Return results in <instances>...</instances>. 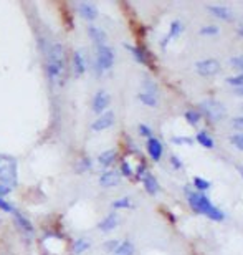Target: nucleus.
Returning a JSON list of instances; mask_svg holds the SVG:
<instances>
[{
	"instance_id": "40",
	"label": "nucleus",
	"mask_w": 243,
	"mask_h": 255,
	"mask_svg": "<svg viewBox=\"0 0 243 255\" xmlns=\"http://www.w3.org/2000/svg\"><path fill=\"white\" fill-rule=\"evenodd\" d=\"M171 164L174 167H176V169H182V167H184V164H182V161L177 156H172L171 158Z\"/></svg>"
},
{
	"instance_id": "10",
	"label": "nucleus",
	"mask_w": 243,
	"mask_h": 255,
	"mask_svg": "<svg viewBox=\"0 0 243 255\" xmlns=\"http://www.w3.org/2000/svg\"><path fill=\"white\" fill-rule=\"evenodd\" d=\"M71 70H73V75H75V78H80V76H83L85 71H86V58H85V55L81 53L80 50H76L75 53H73Z\"/></svg>"
},
{
	"instance_id": "14",
	"label": "nucleus",
	"mask_w": 243,
	"mask_h": 255,
	"mask_svg": "<svg viewBox=\"0 0 243 255\" xmlns=\"http://www.w3.org/2000/svg\"><path fill=\"white\" fill-rule=\"evenodd\" d=\"M207 10L214 17H217V19L225 22H232L233 17H235L233 15V10L227 5H207Z\"/></svg>"
},
{
	"instance_id": "33",
	"label": "nucleus",
	"mask_w": 243,
	"mask_h": 255,
	"mask_svg": "<svg viewBox=\"0 0 243 255\" xmlns=\"http://www.w3.org/2000/svg\"><path fill=\"white\" fill-rule=\"evenodd\" d=\"M0 210H2V212H8V214H12L15 209H14V206H12L5 197H0Z\"/></svg>"
},
{
	"instance_id": "35",
	"label": "nucleus",
	"mask_w": 243,
	"mask_h": 255,
	"mask_svg": "<svg viewBox=\"0 0 243 255\" xmlns=\"http://www.w3.org/2000/svg\"><path fill=\"white\" fill-rule=\"evenodd\" d=\"M121 176H126V177H131L133 176V167H131V164H129L128 161H123L121 162Z\"/></svg>"
},
{
	"instance_id": "21",
	"label": "nucleus",
	"mask_w": 243,
	"mask_h": 255,
	"mask_svg": "<svg viewBox=\"0 0 243 255\" xmlns=\"http://www.w3.org/2000/svg\"><path fill=\"white\" fill-rule=\"evenodd\" d=\"M136 249H134V244L131 240H123L119 242L118 249L112 252V255H134Z\"/></svg>"
},
{
	"instance_id": "42",
	"label": "nucleus",
	"mask_w": 243,
	"mask_h": 255,
	"mask_svg": "<svg viewBox=\"0 0 243 255\" xmlns=\"http://www.w3.org/2000/svg\"><path fill=\"white\" fill-rule=\"evenodd\" d=\"M238 33H240V37H243V19H242V23H240V27H238Z\"/></svg>"
},
{
	"instance_id": "4",
	"label": "nucleus",
	"mask_w": 243,
	"mask_h": 255,
	"mask_svg": "<svg viewBox=\"0 0 243 255\" xmlns=\"http://www.w3.org/2000/svg\"><path fill=\"white\" fill-rule=\"evenodd\" d=\"M114 65V50L110 45H103L96 48V60H94V73L101 76Z\"/></svg>"
},
{
	"instance_id": "11",
	"label": "nucleus",
	"mask_w": 243,
	"mask_h": 255,
	"mask_svg": "<svg viewBox=\"0 0 243 255\" xmlns=\"http://www.w3.org/2000/svg\"><path fill=\"white\" fill-rule=\"evenodd\" d=\"M88 37H89V40L96 45V48L98 46H103V45H108V35H106V32L101 28V27H96V25H89L88 27Z\"/></svg>"
},
{
	"instance_id": "12",
	"label": "nucleus",
	"mask_w": 243,
	"mask_h": 255,
	"mask_svg": "<svg viewBox=\"0 0 243 255\" xmlns=\"http://www.w3.org/2000/svg\"><path fill=\"white\" fill-rule=\"evenodd\" d=\"M119 183H121V172L119 171L108 169L99 176V184H101L103 187H116Z\"/></svg>"
},
{
	"instance_id": "13",
	"label": "nucleus",
	"mask_w": 243,
	"mask_h": 255,
	"mask_svg": "<svg viewBox=\"0 0 243 255\" xmlns=\"http://www.w3.org/2000/svg\"><path fill=\"white\" fill-rule=\"evenodd\" d=\"M118 226H119V215H118V212H110L103 220H99L98 229L101 232H104V234H108V232L114 231V229Z\"/></svg>"
},
{
	"instance_id": "5",
	"label": "nucleus",
	"mask_w": 243,
	"mask_h": 255,
	"mask_svg": "<svg viewBox=\"0 0 243 255\" xmlns=\"http://www.w3.org/2000/svg\"><path fill=\"white\" fill-rule=\"evenodd\" d=\"M200 111L212 121H222L227 116V110L222 103L215 101V99H205L200 103Z\"/></svg>"
},
{
	"instance_id": "6",
	"label": "nucleus",
	"mask_w": 243,
	"mask_h": 255,
	"mask_svg": "<svg viewBox=\"0 0 243 255\" xmlns=\"http://www.w3.org/2000/svg\"><path fill=\"white\" fill-rule=\"evenodd\" d=\"M195 70L200 76H214L220 71V63L215 58L200 60V62L195 63Z\"/></svg>"
},
{
	"instance_id": "37",
	"label": "nucleus",
	"mask_w": 243,
	"mask_h": 255,
	"mask_svg": "<svg viewBox=\"0 0 243 255\" xmlns=\"http://www.w3.org/2000/svg\"><path fill=\"white\" fill-rule=\"evenodd\" d=\"M172 142H176V144H187V146H190L194 142V139H192V138H185V136H174Z\"/></svg>"
},
{
	"instance_id": "32",
	"label": "nucleus",
	"mask_w": 243,
	"mask_h": 255,
	"mask_svg": "<svg viewBox=\"0 0 243 255\" xmlns=\"http://www.w3.org/2000/svg\"><path fill=\"white\" fill-rule=\"evenodd\" d=\"M227 83L232 85L233 88H240V86H243V73L237 76H230V78H227Z\"/></svg>"
},
{
	"instance_id": "34",
	"label": "nucleus",
	"mask_w": 243,
	"mask_h": 255,
	"mask_svg": "<svg viewBox=\"0 0 243 255\" xmlns=\"http://www.w3.org/2000/svg\"><path fill=\"white\" fill-rule=\"evenodd\" d=\"M230 65L237 70H240L243 73V55H238V57H232L230 58Z\"/></svg>"
},
{
	"instance_id": "29",
	"label": "nucleus",
	"mask_w": 243,
	"mask_h": 255,
	"mask_svg": "<svg viewBox=\"0 0 243 255\" xmlns=\"http://www.w3.org/2000/svg\"><path fill=\"white\" fill-rule=\"evenodd\" d=\"M119 242H121V240H118V239H110V240H106V242H104V244H103L104 252H110V254H112L116 249H118Z\"/></svg>"
},
{
	"instance_id": "23",
	"label": "nucleus",
	"mask_w": 243,
	"mask_h": 255,
	"mask_svg": "<svg viewBox=\"0 0 243 255\" xmlns=\"http://www.w3.org/2000/svg\"><path fill=\"white\" fill-rule=\"evenodd\" d=\"M111 207L114 210H119V209H131V207H134L133 204V199L131 197H119L116 199V201H112Z\"/></svg>"
},
{
	"instance_id": "25",
	"label": "nucleus",
	"mask_w": 243,
	"mask_h": 255,
	"mask_svg": "<svg viewBox=\"0 0 243 255\" xmlns=\"http://www.w3.org/2000/svg\"><path fill=\"white\" fill-rule=\"evenodd\" d=\"M89 169H91V159L89 158L80 159V161L76 162V166H75V171L78 172V174H81V172H86Z\"/></svg>"
},
{
	"instance_id": "36",
	"label": "nucleus",
	"mask_w": 243,
	"mask_h": 255,
	"mask_svg": "<svg viewBox=\"0 0 243 255\" xmlns=\"http://www.w3.org/2000/svg\"><path fill=\"white\" fill-rule=\"evenodd\" d=\"M220 30L215 25H208V27H202L200 28V35H217Z\"/></svg>"
},
{
	"instance_id": "7",
	"label": "nucleus",
	"mask_w": 243,
	"mask_h": 255,
	"mask_svg": "<svg viewBox=\"0 0 243 255\" xmlns=\"http://www.w3.org/2000/svg\"><path fill=\"white\" fill-rule=\"evenodd\" d=\"M110 103H111V96H110V93L108 92H104V90H99V92L94 94V98H93V111L96 115H103V113H106L108 111V106H110Z\"/></svg>"
},
{
	"instance_id": "22",
	"label": "nucleus",
	"mask_w": 243,
	"mask_h": 255,
	"mask_svg": "<svg viewBox=\"0 0 243 255\" xmlns=\"http://www.w3.org/2000/svg\"><path fill=\"white\" fill-rule=\"evenodd\" d=\"M137 99L142 103V105L149 106V108H157L159 105V99L155 94H151V93H146V92H141L137 94Z\"/></svg>"
},
{
	"instance_id": "30",
	"label": "nucleus",
	"mask_w": 243,
	"mask_h": 255,
	"mask_svg": "<svg viewBox=\"0 0 243 255\" xmlns=\"http://www.w3.org/2000/svg\"><path fill=\"white\" fill-rule=\"evenodd\" d=\"M185 119H187L189 124L195 126V124H199V121H200V115H199L197 111H194V110H189L187 113H185Z\"/></svg>"
},
{
	"instance_id": "20",
	"label": "nucleus",
	"mask_w": 243,
	"mask_h": 255,
	"mask_svg": "<svg viewBox=\"0 0 243 255\" xmlns=\"http://www.w3.org/2000/svg\"><path fill=\"white\" fill-rule=\"evenodd\" d=\"M89 247H91V242L86 239V237H80V239H76L73 242V254L81 255V254L88 252Z\"/></svg>"
},
{
	"instance_id": "8",
	"label": "nucleus",
	"mask_w": 243,
	"mask_h": 255,
	"mask_svg": "<svg viewBox=\"0 0 243 255\" xmlns=\"http://www.w3.org/2000/svg\"><path fill=\"white\" fill-rule=\"evenodd\" d=\"M116 121V116L112 111H106V113L99 115L96 119L93 121V124H91V129H93L94 133H101L104 129L111 128L112 124H114Z\"/></svg>"
},
{
	"instance_id": "9",
	"label": "nucleus",
	"mask_w": 243,
	"mask_h": 255,
	"mask_svg": "<svg viewBox=\"0 0 243 255\" xmlns=\"http://www.w3.org/2000/svg\"><path fill=\"white\" fill-rule=\"evenodd\" d=\"M76 10H78V14H80L81 19H85L88 22L96 20V17H98V7L91 2H78Z\"/></svg>"
},
{
	"instance_id": "16",
	"label": "nucleus",
	"mask_w": 243,
	"mask_h": 255,
	"mask_svg": "<svg viewBox=\"0 0 243 255\" xmlns=\"http://www.w3.org/2000/svg\"><path fill=\"white\" fill-rule=\"evenodd\" d=\"M182 32H184V25H182V22L180 20H174L171 23V27H169V33L162 38V42H160V46H162V48H166L169 43L172 42V38L179 37Z\"/></svg>"
},
{
	"instance_id": "17",
	"label": "nucleus",
	"mask_w": 243,
	"mask_h": 255,
	"mask_svg": "<svg viewBox=\"0 0 243 255\" xmlns=\"http://www.w3.org/2000/svg\"><path fill=\"white\" fill-rule=\"evenodd\" d=\"M147 153L153 161H159L162 158V153H164V148H162V142H160L157 138H149L147 139Z\"/></svg>"
},
{
	"instance_id": "26",
	"label": "nucleus",
	"mask_w": 243,
	"mask_h": 255,
	"mask_svg": "<svg viewBox=\"0 0 243 255\" xmlns=\"http://www.w3.org/2000/svg\"><path fill=\"white\" fill-rule=\"evenodd\" d=\"M126 48L131 51V55H133L134 58H136V62L146 63V57H144V53H142L141 48H137V46H133V45H126Z\"/></svg>"
},
{
	"instance_id": "31",
	"label": "nucleus",
	"mask_w": 243,
	"mask_h": 255,
	"mask_svg": "<svg viewBox=\"0 0 243 255\" xmlns=\"http://www.w3.org/2000/svg\"><path fill=\"white\" fill-rule=\"evenodd\" d=\"M230 142H232L237 149L243 151V133H238V135L230 136Z\"/></svg>"
},
{
	"instance_id": "39",
	"label": "nucleus",
	"mask_w": 243,
	"mask_h": 255,
	"mask_svg": "<svg viewBox=\"0 0 243 255\" xmlns=\"http://www.w3.org/2000/svg\"><path fill=\"white\" fill-rule=\"evenodd\" d=\"M232 126L240 129V131H243V116H238V118H233L232 119Z\"/></svg>"
},
{
	"instance_id": "27",
	"label": "nucleus",
	"mask_w": 243,
	"mask_h": 255,
	"mask_svg": "<svg viewBox=\"0 0 243 255\" xmlns=\"http://www.w3.org/2000/svg\"><path fill=\"white\" fill-rule=\"evenodd\" d=\"M142 86H144V92L146 93H151V94H155V96H157V92H159V88H157V85L154 83L153 80H144L142 81Z\"/></svg>"
},
{
	"instance_id": "15",
	"label": "nucleus",
	"mask_w": 243,
	"mask_h": 255,
	"mask_svg": "<svg viewBox=\"0 0 243 255\" xmlns=\"http://www.w3.org/2000/svg\"><path fill=\"white\" fill-rule=\"evenodd\" d=\"M12 215H14V220H15L17 227H19L22 232H25L27 235H33V226H32V222H30L28 217H25V215L17 209L12 212Z\"/></svg>"
},
{
	"instance_id": "41",
	"label": "nucleus",
	"mask_w": 243,
	"mask_h": 255,
	"mask_svg": "<svg viewBox=\"0 0 243 255\" xmlns=\"http://www.w3.org/2000/svg\"><path fill=\"white\" fill-rule=\"evenodd\" d=\"M235 94H238V96H243V86H240V88H235Z\"/></svg>"
},
{
	"instance_id": "38",
	"label": "nucleus",
	"mask_w": 243,
	"mask_h": 255,
	"mask_svg": "<svg viewBox=\"0 0 243 255\" xmlns=\"http://www.w3.org/2000/svg\"><path fill=\"white\" fill-rule=\"evenodd\" d=\"M139 135L144 138H153V129H151L147 124H139Z\"/></svg>"
},
{
	"instance_id": "1",
	"label": "nucleus",
	"mask_w": 243,
	"mask_h": 255,
	"mask_svg": "<svg viewBox=\"0 0 243 255\" xmlns=\"http://www.w3.org/2000/svg\"><path fill=\"white\" fill-rule=\"evenodd\" d=\"M68 71L66 50L62 43L53 42L45 50V73L51 85H63Z\"/></svg>"
},
{
	"instance_id": "19",
	"label": "nucleus",
	"mask_w": 243,
	"mask_h": 255,
	"mask_svg": "<svg viewBox=\"0 0 243 255\" xmlns=\"http://www.w3.org/2000/svg\"><path fill=\"white\" fill-rule=\"evenodd\" d=\"M116 158H118V153L114 149H108V151H103L101 154L98 156V164L101 167H110L114 164Z\"/></svg>"
},
{
	"instance_id": "24",
	"label": "nucleus",
	"mask_w": 243,
	"mask_h": 255,
	"mask_svg": "<svg viewBox=\"0 0 243 255\" xmlns=\"http://www.w3.org/2000/svg\"><path fill=\"white\" fill-rule=\"evenodd\" d=\"M197 141L200 142L203 148H208V149L214 148V139H212V138L208 136L205 131H200V133H199V135H197Z\"/></svg>"
},
{
	"instance_id": "43",
	"label": "nucleus",
	"mask_w": 243,
	"mask_h": 255,
	"mask_svg": "<svg viewBox=\"0 0 243 255\" xmlns=\"http://www.w3.org/2000/svg\"><path fill=\"white\" fill-rule=\"evenodd\" d=\"M238 171H240V174H242V177H243V167H238Z\"/></svg>"
},
{
	"instance_id": "18",
	"label": "nucleus",
	"mask_w": 243,
	"mask_h": 255,
	"mask_svg": "<svg viewBox=\"0 0 243 255\" xmlns=\"http://www.w3.org/2000/svg\"><path fill=\"white\" fill-rule=\"evenodd\" d=\"M141 181H142V184H144V189H146V192L147 194H151V196H155L159 191H160V187H159V183H157V179L151 174L149 171H146V174L141 177Z\"/></svg>"
},
{
	"instance_id": "28",
	"label": "nucleus",
	"mask_w": 243,
	"mask_h": 255,
	"mask_svg": "<svg viewBox=\"0 0 243 255\" xmlns=\"http://www.w3.org/2000/svg\"><path fill=\"white\" fill-rule=\"evenodd\" d=\"M194 185L199 189V191H200V194L203 191H208V189H210V183H208L207 179H202V177H195V179H194Z\"/></svg>"
},
{
	"instance_id": "2",
	"label": "nucleus",
	"mask_w": 243,
	"mask_h": 255,
	"mask_svg": "<svg viewBox=\"0 0 243 255\" xmlns=\"http://www.w3.org/2000/svg\"><path fill=\"white\" fill-rule=\"evenodd\" d=\"M185 192H187V201L190 207L195 210V212L202 214V215H207L208 219L212 220H217V222H220V220H223V212L219 209V207H215L214 204L210 202V199L207 196H203L200 192H194V191H189V189H185Z\"/></svg>"
},
{
	"instance_id": "3",
	"label": "nucleus",
	"mask_w": 243,
	"mask_h": 255,
	"mask_svg": "<svg viewBox=\"0 0 243 255\" xmlns=\"http://www.w3.org/2000/svg\"><path fill=\"white\" fill-rule=\"evenodd\" d=\"M17 161L12 158H0V197H5L17 187Z\"/></svg>"
}]
</instances>
